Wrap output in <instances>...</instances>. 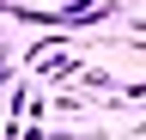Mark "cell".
I'll return each mask as SVG.
<instances>
[{"instance_id":"1","label":"cell","mask_w":146,"mask_h":140,"mask_svg":"<svg viewBox=\"0 0 146 140\" xmlns=\"http://www.w3.org/2000/svg\"><path fill=\"white\" fill-rule=\"evenodd\" d=\"M73 49H79V43H73ZM73 49H61V55H43V61H31L36 67V85H61V79H73V73H79V55H73Z\"/></svg>"},{"instance_id":"2","label":"cell","mask_w":146,"mask_h":140,"mask_svg":"<svg viewBox=\"0 0 146 140\" xmlns=\"http://www.w3.org/2000/svg\"><path fill=\"white\" fill-rule=\"evenodd\" d=\"M73 85H85V92H122V79L104 73V67H79V73H73Z\"/></svg>"},{"instance_id":"3","label":"cell","mask_w":146,"mask_h":140,"mask_svg":"<svg viewBox=\"0 0 146 140\" xmlns=\"http://www.w3.org/2000/svg\"><path fill=\"white\" fill-rule=\"evenodd\" d=\"M43 104H49V110H61V116H79L91 98H79V85H73V92H61V98H43Z\"/></svg>"},{"instance_id":"4","label":"cell","mask_w":146,"mask_h":140,"mask_svg":"<svg viewBox=\"0 0 146 140\" xmlns=\"http://www.w3.org/2000/svg\"><path fill=\"white\" fill-rule=\"evenodd\" d=\"M12 73H18V49L0 43V85H12Z\"/></svg>"},{"instance_id":"5","label":"cell","mask_w":146,"mask_h":140,"mask_svg":"<svg viewBox=\"0 0 146 140\" xmlns=\"http://www.w3.org/2000/svg\"><path fill=\"white\" fill-rule=\"evenodd\" d=\"M43 140H110V134H73V128H61V134H43Z\"/></svg>"}]
</instances>
